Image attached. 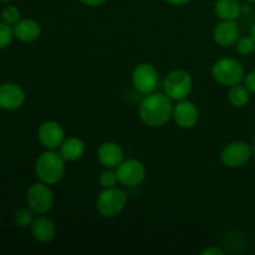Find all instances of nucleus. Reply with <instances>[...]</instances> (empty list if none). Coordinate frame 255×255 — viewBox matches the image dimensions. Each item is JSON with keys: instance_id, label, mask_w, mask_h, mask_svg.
Listing matches in <instances>:
<instances>
[{"instance_id": "obj_1", "label": "nucleus", "mask_w": 255, "mask_h": 255, "mask_svg": "<svg viewBox=\"0 0 255 255\" xmlns=\"http://www.w3.org/2000/svg\"><path fill=\"white\" fill-rule=\"evenodd\" d=\"M173 100L164 92L144 95L138 106L139 120L146 126L158 128L164 126L173 117Z\"/></svg>"}, {"instance_id": "obj_2", "label": "nucleus", "mask_w": 255, "mask_h": 255, "mask_svg": "<svg viewBox=\"0 0 255 255\" xmlns=\"http://www.w3.org/2000/svg\"><path fill=\"white\" fill-rule=\"evenodd\" d=\"M66 172V161L59 152L54 149H46L37 157L35 162V173L40 182L54 186L61 182Z\"/></svg>"}, {"instance_id": "obj_3", "label": "nucleus", "mask_w": 255, "mask_h": 255, "mask_svg": "<svg viewBox=\"0 0 255 255\" xmlns=\"http://www.w3.org/2000/svg\"><path fill=\"white\" fill-rule=\"evenodd\" d=\"M212 77L222 86L232 87L242 84L246 77L243 64L233 57H222L212 66Z\"/></svg>"}, {"instance_id": "obj_4", "label": "nucleus", "mask_w": 255, "mask_h": 255, "mask_svg": "<svg viewBox=\"0 0 255 255\" xmlns=\"http://www.w3.org/2000/svg\"><path fill=\"white\" fill-rule=\"evenodd\" d=\"M127 206V194L124 189L112 187L102 189L96 199V209L104 218H115L125 211Z\"/></svg>"}, {"instance_id": "obj_5", "label": "nucleus", "mask_w": 255, "mask_h": 255, "mask_svg": "<svg viewBox=\"0 0 255 255\" xmlns=\"http://www.w3.org/2000/svg\"><path fill=\"white\" fill-rule=\"evenodd\" d=\"M163 90L164 94L168 95L173 101H182L191 95L193 90V79L186 70H173L164 79Z\"/></svg>"}, {"instance_id": "obj_6", "label": "nucleus", "mask_w": 255, "mask_h": 255, "mask_svg": "<svg viewBox=\"0 0 255 255\" xmlns=\"http://www.w3.org/2000/svg\"><path fill=\"white\" fill-rule=\"evenodd\" d=\"M25 199H26V206L34 212L35 216L49 213L54 206V193L50 186L42 182L31 184L27 188Z\"/></svg>"}, {"instance_id": "obj_7", "label": "nucleus", "mask_w": 255, "mask_h": 255, "mask_svg": "<svg viewBox=\"0 0 255 255\" xmlns=\"http://www.w3.org/2000/svg\"><path fill=\"white\" fill-rule=\"evenodd\" d=\"M119 183L127 188H134L142 184L146 179L147 171L141 161L134 158L124 159L116 168Z\"/></svg>"}, {"instance_id": "obj_8", "label": "nucleus", "mask_w": 255, "mask_h": 255, "mask_svg": "<svg viewBox=\"0 0 255 255\" xmlns=\"http://www.w3.org/2000/svg\"><path fill=\"white\" fill-rule=\"evenodd\" d=\"M159 75L156 67L148 62H142L137 65L132 71V85L142 95H148L154 92L158 86Z\"/></svg>"}, {"instance_id": "obj_9", "label": "nucleus", "mask_w": 255, "mask_h": 255, "mask_svg": "<svg viewBox=\"0 0 255 255\" xmlns=\"http://www.w3.org/2000/svg\"><path fill=\"white\" fill-rule=\"evenodd\" d=\"M251 157V144L244 141H233L224 146L221 153V161L228 168L237 169L246 166Z\"/></svg>"}, {"instance_id": "obj_10", "label": "nucleus", "mask_w": 255, "mask_h": 255, "mask_svg": "<svg viewBox=\"0 0 255 255\" xmlns=\"http://www.w3.org/2000/svg\"><path fill=\"white\" fill-rule=\"evenodd\" d=\"M37 139L45 149L56 151L65 141V129L57 121L47 120L39 126Z\"/></svg>"}, {"instance_id": "obj_11", "label": "nucleus", "mask_w": 255, "mask_h": 255, "mask_svg": "<svg viewBox=\"0 0 255 255\" xmlns=\"http://www.w3.org/2000/svg\"><path fill=\"white\" fill-rule=\"evenodd\" d=\"M25 91L16 82H4L0 85V110L16 111L24 105Z\"/></svg>"}, {"instance_id": "obj_12", "label": "nucleus", "mask_w": 255, "mask_h": 255, "mask_svg": "<svg viewBox=\"0 0 255 255\" xmlns=\"http://www.w3.org/2000/svg\"><path fill=\"white\" fill-rule=\"evenodd\" d=\"M177 126L183 129H191L197 126L199 121V110L194 102L189 100L177 101L173 109V117Z\"/></svg>"}, {"instance_id": "obj_13", "label": "nucleus", "mask_w": 255, "mask_h": 255, "mask_svg": "<svg viewBox=\"0 0 255 255\" xmlns=\"http://www.w3.org/2000/svg\"><path fill=\"white\" fill-rule=\"evenodd\" d=\"M30 232L35 241L46 244L54 241L55 236H56V224L51 218L41 214V216H36L34 218L31 226H30Z\"/></svg>"}, {"instance_id": "obj_14", "label": "nucleus", "mask_w": 255, "mask_h": 255, "mask_svg": "<svg viewBox=\"0 0 255 255\" xmlns=\"http://www.w3.org/2000/svg\"><path fill=\"white\" fill-rule=\"evenodd\" d=\"M124 149L119 143L112 141L104 142L97 149V159L104 167L114 169L124 161Z\"/></svg>"}, {"instance_id": "obj_15", "label": "nucleus", "mask_w": 255, "mask_h": 255, "mask_svg": "<svg viewBox=\"0 0 255 255\" xmlns=\"http://www.w3.org/2000/svg\"><path fill=\"white\" fill-rule=\"evenodd\" d=\"M241 37V30L236 21H224L221 20L213 30V39L219 46L229 47L236 45Z\"/></svg>"}, {"instance_id": "obj_16", "label": "nucleus", "mask_w": 255, "mask_h": 255, "mask_svg": "<svg viewBox=\"0 0 255 255\" xmlns=\"http://www.w3.org/2000/svg\"><path fill=\"white\" fill-rule=\"evenodd\" d=\"M14 30V36L19 41L25 42V44H31L39 40L41 36V26L39 22L34 19H20L16 24L12 26Z\"/></svg>"}, {"instance_id": "obj_17", "label": "nucleus", "mask_w": 255, "mask_h": 255, "mask_svg": "<svg viewBox=\"0 0 255 255\" xmlns=\"http://www.w3.org/2000/svg\"><path fill=\"white\" fill-rule=\"evenodd\" d=\"M86 152V144L80 137L71 136L65 138L59 148V153L66 162H76L84 157Z\"/></svg>"}, {"instance_id": "obj_18", "label": "nucleus", "mask_w": 255, "mask_h": 255, "mask_svg": "<svg viewBox=\"0 0 255 255\" xmlns=\"http://www.w3.org/2000/svg\"><path fill=\"white\" fill-rule=\"evenodd\" d=\"M243 12V5L238 0H217L214 14L219 20L236 21Z\"/></svg>"}, {"instance_id": "obj_19", "label": "nucleus", "mask_w": 255, "mask_h": 255, "mask_svg": "<svg viewBox=\"0 0 255 255\" xmlns=\"http://www.w3.org/2000/svg\"><path fill=\"white\" fill-rule=\"evenodd\" d=\"M228 101L236 109H243L251 101V91L246 87V85H234L229 87Z\"/></svg>"}, {"instance_id": "obj_20", "label": "nucleus", "mask_w": 255, "mask_h": 255, "mask_svg": "<svg viewBox=\"0 0 255 255\" xmlns=\"http://www.w3.org/2000/svg\"><path fill=\"white\" fill-rule=\"evenodd\" d=\"M35 213L29 208V207H22V208L16 209L14 213V224L20 229L30 228L32 221L35 218Z\"/></svg>"}, {"instance_id": "obj_21", "label": "nucleus", "mask_w": 255, "mask_h": 255, "mask_svg": "<svg viewBox=\"0 0 255 255\" xmlns=\"http://www.w3.org/2000/svg\"><path fill=\"white\" fill-rule=\"evenodd\" d=\"M20 19H21V14H20L19 7L15 6V5H6L0 12V20L5 24L10 25V26H14Z\"/></svg>"}, {"instance_id": "obj_22", "label": "nucleus", "mask_w": 255, "mask_h": 255, "mask_svg": "<svg viewBox=\"0 0 255 255\" xmlns=\"http://www.w3.org/2000/svg\"><path fill=\"white\" fill-rule=\"evenodd\" d=\"M236 51L238 54L244 55H251L255 51V41L253 37L249 35V36H241L238 39V41L236 42Z\"/></svg>"}, {"instance_id": "obj_23", "label": "nucleus", "mask_w": 255, "mask_h": 255, "mask_svg": "<svg viewBox=\"0 0 255 255\" xmlns=\"http://www.w3.org/2000/svg\"><path fill=\"white\" fill-rule=\"evenodd\" d=\"M14 30L12 26L5 24L0 20V50H4L9 46L14 40Z\"/></svg>"}, {"instance_id": "obj_24", "label": "nucleus", "mask_w": 255, "mask_h": 255, "mask_svg": "<svg viewBox=\"0 0 255 255\" xmlns=\"http://www.w3.org/2000/svg\"><path fill=\"white\" fill-rule=\"evenodd\" d=\"M117 183H119V178H117L116 171L114 172L109 168L99 176V184L101 188H112V187H116Z\"/></svg>"}, {"instance_id": "obj_25", "label": "nucleus", "mask_w": 255, "mask_h": 255, "mask_svg": "<svg viewBox=\"0 0 255 255\" xmlns=\"http://www.w3.org/2000/svg\"><path fill=\"white\" fill-rule=\"evenodd\" d=\"M243 82L244 85H246L247 89L251 91V94H255V70L246 74Z\"/></svg>"}, {"instance_id": "obj_26", "label": "nucleus", "mask_w": 255, "mask_h": 255, "mask_svg": "<svg viewBox=\"0 0 255 255\" xmlns=\"http://www.w3.org/2000/svg\"><path fill=\"white\" fill-rule=\"evenodd\" d=\"M202 255H224V251L217 246L207 247L206 249L202 251Z\"/></svg>"}, {"instance_id": "obj_27", "label": "nucleus", "mask_w": 255, "mask_h": 255, "mask_svg": "<svg viewBox=\"0 0 255 255\" xmlns=\"http://www.w3.org/2000/svg\"><path fill=\"white\" fill-rule=\"evenodd\" d=\"M106 1L107 0H80L81 4L86 5V6H90V7L101 6V5H104Z\"/></svg>"}, {"instance_id": "obj_28", "label": "nucleus", "mask_w": 255, "mask_h": 255, "mask_svg": "<svg viewBox=\"0 0 255 255\" xmlns=\"http://www.w3.org/2000/svg\"><path fill=\"white\" fill-rule=\"evenodd\" d=\"M166 1L168 2V4L174 5V6H181V5L188 4L191 0H166Z\"/></svg>"}, {"instance_id": "obj_29", "label": "nucleus", "mask_w": 255, "mask_h": 255, "mask_svg": "<svg viewBox=\"0 0 255 255\" xmlns=\"http://www.w3.org/2000/svg\"><path fill=\"white\" fill-rule=\"evenodd\" d=\"M251 36L253 37L254 41H255V22L253 25H252V29H251Z\"/></svg>"}, {"instance_id": "obj_30", "label": "nucleus", "mask_w": 255, "mask_h": 255, "mask_svg": "<svg viewBox=\"0 0 255 255\" xmlns=\"http://www.w3.org/2000/svg\"><path fill=\"white\" fill-rule=\"evenodd\" d=\"M247 2H251V4H255V0H246Z\"/></svg>"}, {"instance_id": "obj_31", "label": "nucleus", "mask_w": 255, "mask_h": 255, "mask_svg": "<svg viewBox=\"0 0 255 255\" xmlns=\"http://www.w3.org/2000/svg\"><path fill=\"white\" fill-rule=\"evenodd\" d=\"M12 1V0H0V2H10Z\"/></svg>"}]
</instances>
